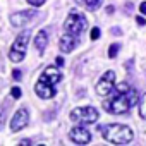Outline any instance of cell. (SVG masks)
Returning <instances> with one entry per match:
<instances>
[{"label": "cell", "instance_id": "obj_21", "mask_svg": "<svg viewBox=\"0 0 146 146\" xmlns=\"http://www.w3.org/2000/svg\"><path fill=\"white\" fill-rule=\"evenodd\" d=\"M139 12H141L143 16H146V2H143V4L139 5Z\"/></svg>", "mask_w": 146, "mask_h": 146}, {"label": "cell", "instance_id": "obj_4", "mask_svg": "<svg viewBox=\"0 0 146 146\" xmlns=\"http://www.w3.org/2000/svg\"><path fill=\"white\" fill-rule=\"evenodd\" d=\"M86 28H88L86 17L83 14H79V12H74V11H72L67 16V19L64 21V29L67 33H70V35H74V36H79Z\"/></svg>", "mask_w": 146, "mask_h": 146}, {"label": "cell", "instance_id": "obj_26", "mask_svg": "<svg viewBox=\"0 0 146 146\" xmlns=\"http://www.w3.org/2000/svg\"><path fill=\"white\" fill-rule=\"evenodd\" d=\"M21 144H33L31 139H21Z\"/></svg>", "mask_w": 146, "mask_h": 146}, {"label": "cell", "instance_id": "obj_28", "mask_svg": "<svg viewBox=\"0 0 146 146\" xmlns=\"http://www.w3.org/2000/svg\"><path fill=\"white\" fill-rule=\"evenodd\" d=\"M78 2H83V0H78Z\"/></svg>", "mask_w": 146, "mask_h": 146}, {"label": "cell", "instance_id": "obj_19", "mask_svg": "<svg viewBox=\"0 0 146 146\" xmlns=\"http://www.w3.org/2000/svg\"><path fill=\"white\" fill-rule=\"evenodd\" d=\"M28 2L31 4V5H35V7H40V5H43L46 0H28Z\"/></svg>", "mask_w": 146, "mask_h": 146}, {"label": "cell", "instance_id": "obj_10", "mask_svg": "<svg viewBox=\"0 0 146 146\" xmlns=\"http://www.w3.org/2000/svg\"><path fill=\"white\" fill-rule=\"evenodd\" d=\"M36 16V11H21V12H14L11 16V23L12 26H26L29 24V21Z\"/></svg>", "mask_w": 146, "mask_h": 146}, {"label": "cell", "instance_id": "obj_3", "mask_svg": "<svg viewBox=\"0 0 146 146\" xmlns=\"http://www.w3.org/2000/svg\"><path fill=\"white\" fill-rule=\"evenodd\" d=\"M98 131L102 132V136L107 141L115 143V144H127L134 137L132 129L129 125H124V124H107V125H100Z\"/></svg>", "mask_w": 146, "mask_h": 146}, {"label": "cell", "instance_id": "obj_6", "mask_svg": "<svg viewBox=\"0 0 146 146\" xmlns=\"http://www.w3.org/2000/svg\"><path fill=\"white\" fill-rule=\"evenodd\" d=\"M70 120H74L81 125L95 124L98 120V110L95 107H79L70 112Z\"/></svg>", "mask_w": 146, "mask_h": 146}, {"label": "cell", "instance_id": "obj_13", "mask_svg": "<svg viewBox=\"0 0 146 146\" xmlns=\"http://www.w3.org/2000/svg\"><path fill=\"white\" fill-rule=\"evenodd\" d=\"M139 115L146 120V93L141 96V100H139Z\"/></svg>", "mask_w": 146, "mask_h": 146}, {"label": "cell", "instance_id": "obj_23", "mask_svg": "<svg viewBox=\"0 0 146 146\" xmlns=\"http://www.w3.org/2000/svg\"><path fill=\"white\" fill-rule=\"evenodd\" d=\"M105 11H107V14H113V11H115V9H113V5H108Z\"/></svg>", "mask_w": 146, "mask_h": 146}, {"label": "cell", "instance_id": "obj_22", "mask_svg": "<svg viewBox=\"0 0 146 146\" xmlns=\"http://www.w3.org/2000/svg\"><path fill=\"white\" fill-rule=\"evenodd\" d=\"M136 23H137L139 26H144V24H146V21H144V19L141 17V16H139V17H136Z\"/></svg>", "mask_w": 146, "mask_h": 146}, {"label": "cell", "instance_id": "obj_20", "mask_svg": "<svg viewBox=\"0 0 146 146\" xmlns=\"http://www.w3.org/2000/svg\"><path fill=\"white\" fill-rule=\"evenodd\" d=\"M110 33H112V35L120 36V35H122V29H120V28H112V29H110Z\"/></svg>", "mask_w": 146, "mask_h": 146}, {"label": "cell", "instance_id": "obj_9", "mask_svg": "<svg viewBox=\"0 0 146 146\" xmlns=\"http://www.w3.org/2000/svg\"><path fill=\"white\" fill-rule=\"evenodd\" d=\"M28 122H29V112H28V108H19L16 112V115L12 117V122H11L12 132H17L21 129H24L28 125Z\"/></svg>", "mask_w": 146, "mask_h": 146}, {"label": "cell", "instance_id": "obj_15", "mask_svg": "<svg viewBox=\"0 0 146 146\" xmlns=\"http://www.w3.org/2000/svg\"><path fill=\"white\" fill-rule=\"evenodd\" d=\"M119 50H120V45H119V43H112L110 48H108V57H110V58H115L117 53H119Z\"/></svg>", "mask_w": 146, "mask_h": 146}, {"label": "cell", "instance_id": "obj_14", "mask_svg": "<svg viewBox=\"0 0 146 146\" xmlns=\"http://www.w3.org/2000/svg\"><path fill=\"white\" fill-rule=\"evenodd\" d=\"M102 2H103V0H84V4H86V7H88L90 11H96V9H100Z\"/></svg>", "mask_w": 146, "mask_h": 146}, {"label": "cell", "instance_id": "obj_8", "mask_svg": "<svg viewBox=\"0 0 146 146\" xmlns=\"http://www.w3.org/2000/svg\"><path fill=\"white\" fill-rule=\"evenodd\" d=\"M69 137H70V141H74L76 144H86V143L91 141V132L86 127H83V125H76L74 129H70Z\"/></svg>", "mask_w": 146, "mask_h": 146}, {"label": "cell", "instance_id": "obj_2", "mask_svg": "<svg viewBox=\"0 0 146 146\" xmlns=\"http://www.w3.org/2000/svg\"><path fill=\"white\" fill-rule=\"evenodd\" d=\"M60 81H62V72L57 67H46L35 84V93L43 100L53 98L57 93V84Z\"/></svg>", "mask_w": 146, "mask_h": 146}, {"label": "cell", "instance_id": "obj_16", "mask_svg": "<svg viewBox=\"0 0 146 146\" xmlns=\"http://www.w3.org/2000/svg\"><path fill=\"white\" fill-rule=\"evenodd\" d=\"M11 95H12V98H21L23 91H21V88H12L11 90Z\"/></svg>", "mask_w": 146, "mask_h": 146}, {"label": "cell", "instance_id": "obj_1", "mask_svg": "<svg viewBox=\"0 0 146 146\" xmlns=\"http://www.w3.org/2000/svg\"><path fill=\"white\" fill-rule=\"evenodd\" d=\"M139 102V95L136 90H132L127 83H120L117 86V91L112 98H108L103 103V108L112 115H120L129 112L136 103Z\"/></svg>", "mask_w": 146, "mask_h": 146}, {"label": "cell", "instance_id": "obj_27", "mask_svg": "<svg viewBox=\"0 0 146 146\" xmlns=\"http://www.w3.org/2000/svg\"><path fill=\"white\" fill-rule=\"evenodd\" d=\"M125 9H127L125 12H129V11H132V4H129V2H127V4H125Z\"/></svg>", "mask_w": 146, "mask_h": 146}, {"label": "cell", "instance_id": "obj_25", "mask_svg": "<svg viewBox=\"0 0 146 146\" xmlns=\"http://www.w3.org/2000/svg\"><path fill=\"white\" fill-rule=\"evenodd\" d=\"M2 125H4V112L0 110V129H2Z\"/></svg>", "mask_w": 146, "mask_h": 146}, {"label": "cell", "instance_id": "obj_12", "mask_svg": "<svg viewBox=\"0 0 146 146\" xmlns=\"http://www.w3.org/2000/svg\"><path fill=\"white\" fill-rule=\"evenodd\" d=\"M46 45H48V33L45 29H41V31H38V35L35 38V46L38 50V53H43L45 48H46Z\"/></svg>", "mask_w": 146, "mask_h": 146}, {"label": "cell", "instance_id": "obj_18", "mask_svg": "<svg viewBox=\"0 0 146 146\" xmlns=\"http://www.w3.org/2000/svg\"><path fill=\"white\" fill-rule=\"evenodd\" d=\"M100 38V28H93L91 29V40H98Z\"/></svg>", "mask_w": 146, "mask_h": 146}, {"label": "cell", "instance_id": "obj_7", "mask_svg": "<svg viewBox=\"0 0 146 146\" xmlns=\"http://www.w3.org/2000/svg\"><path fill=\"white\" fill-rule=\"evenodd\" d=\"M115 88V72L113 70H107L102 76V79L96 84V93L100 96H108Z\"/></svg>", "mask_w": 146, "mask_h": 146}, {"label": "cell", "instance_id": "obj_24", "mask_svg": "<svg viewBox=\"0 0 146 146\" xmlns=\"http://www.w3.org/2000/svg\"><path fill=\"white\" fill-rule=\"evenodd\" d=\"M55 62H57V65H64V58H62V57H57Z\"/></svg>", "mask_w": 146, "mask_h": 146}, {"label": "cell", "instance_id": "obj_5", "mask_svg": "<svg viewBox=\"0 0 146 146\" xmlns=\"http://www.w3.org/2000/svg\"><path fill=\"white\" fill-rule=\"evenodd\" d=\"M29 36H31V31L26 29V31H23V33L16 38V41H14V45L11 46V52H9V58H11L12 62H21V60L24 58Z\"/></svg>", "mask_w": 146, "mask_h": 146}, {"label": "cell", "instance_id": "obj_11", "mask_svg": "<svg viewBox=\"0 0 146 146\" xmlns=\"http://www.w3.org/2000/svg\"><path fill=\"white\" fill-rule=\"evenodd\" d=\"M76 45H78V36L70 35V33H67V35H62V38H60V41H58V46H60V50H62V52H65V53L72 52V50L76 48Z\"/></svg>", "mask_w": 146, "mask_h": 146}, {"label": "cell", "instance_id": "obj_17", "mask_svg": "<svg viewBox=\"0 0 146 146\" xmlns=\"http://www.w3.org/2000/svg\"><path fill=\"white\" fill-rule=\"evenodd\" d=\"M12 78H14V81H21V78H23V72H21L19 69H14V72H12Z\"/></svg>", "mask_w": 146, "mask_h": 146}]
</instances>
